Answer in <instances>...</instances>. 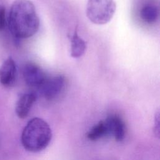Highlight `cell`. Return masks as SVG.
Segmentation results:
<instances>
[{
  "label": "cell",
  "instance_id": "1",
  "mask_svg": "<svg viewBox=\"0 0 160 160\" xmlns=\"http://www.w3.org/2000/svg\"><path fill=\"white\" fill-rule=\"evenodd\" d=\"M8 22L12 35L18 39L32 36L39 27L35 6L29 0H16L11 6Z\"/></svg>",
  "mask_w": 160,
  "mask_h": 160
},
{
  "label": "cell",
  "instance_id": "2",
  "mask_svg": "<svg viewBox=\"0 0 160 160\" xmlns=\"http://www.w3.org/2000/svg\"><path fill=\"white\" fill-rule=\"evenodd\" d=\"M52 138V131L48 123L42 118L30 119L21 134V143L25 149L37 152L44 149Z\"/></svg>",
  "mask_w": 160,
  "mask_h": 160
},
{
  "label": "cell",
  "instance_id": "3",
  "mask_svg": "<svg viewBox=\"0 0 160 160\" xmlns=\"http://www.w3.org/2000/svg\"><path fill=\"white\" fill-rule=\"evenodd\" d=\"M116 8L114 0H88L86 16L94 24H105L112 18Z\"/></svg>",
  "mask_w": 160,
  "mask_h": 160
},
{
  "label": "cell",
  "instance_id": "4",
  "mask_svg": "<svg viewBox=\"0 0 160 160\" xmlns=\"http://www.w3.org/2000/svg\"><path fill=\"white\" fill-rule=\"evenodd\" d=\"M64 83V77L62 75H57L49 78H46L39 88L46 99H52L61 93Z\"/></svg>",
  "mask_w": 160,
  "mask_h": 160
},
{
  "label": "cell",
  "instance_id": "5",
  "mask_svg": "<svg viewBox=\"0 0 160 160\" xmlns=\"http://www.w3.org/2000/svg\"><path fill=\"white\" fill-rule=\"evenodd\" d=\"M22 75L27 85L32 88H39L46 78L42 69L32 62L24 65Z\"/></svg>",
  "mask_w": 160,
  "mask_h": 160
},
{
  "label": "cell",
  "instance_id": "6",
  "mask_svg": "<svg viewBox=\"0 0 160 160\" xmlns=\"http://www.w3.org/2000/svg\"><path fill=\"white\" fill-rule=\"evenodd\" d=\"M16 76V62L13 59L8 58L0 68V82L4 86H11L15 82Z\"/></svg>",
  "mask_w": 160,
  "mask_h": 160
},
{
  "label": "cell",
  "instance_id": "7",
  "mask_svg": "<svg viewBox=\"0 0 160 160\" xmlns=\"http://www.w3.org/2000/svg\"><path fill=\"white\" fill-rule=\"evenodd\" d=\"M109 134L118 141L124 139L126 134V126L122 118L117 114H111L106 119Z\"/></svg>",
  "mask_w": 160,
  "mask_h": 160
},
{
  "label": "cell",
  "instance_id": "8",
  "mask_svg": "<svg viewBox=\"0 0 160 160\" xmlns=\"http://www.w3.org/2000/svg\"><path fill=\"white\" fill-rule=\"evenodd\" d=\"M36 99V96L34 93L28 92L22 94L16 102L15 111L17 116L21 119L26 118Z\"/></svg>",
  "mask_w": 160,
  "mask_h": 160
},
{
  "label": "cell",
  "instance_id": "9",
  "mask_svg": "<svg viewBox=\"0 0 160 160\" xmlns=\"http://www.w3.org/2000/svg\"><path fill=\"white\" fill-rule=\"evenodd\" d=\"M87 48L86 42L81 39L77 32V27L71 38V56L74 58L82 56Z\"/></svg>",
  "mask_w": 160,
  "mask_h": 160
},
{
  "label": "cell",
  "instance_id": "10",
  "mask_svg": "<svg viewBox=\"0 0 160 160\" xmlns=\"http://www.w3.org/2000/svg\"><path fill=\"white\" fill-rule=\"evenodd\" d=\"M109 134L108 126L106 119L98 122L92 126L87 133V138L91 141H96Z\"/></svg>",
  "mask_w": 160,
  "mask_h": 160
},
{
  "label": "cell",
  "instance_id": "11",
  "mask_svg": "<svg viewBox=\"0 0 160 160\" xmlns=\"http://www.w3.org/2000/svg\"><path fill=\"white\" fill-rule=\"evenodd\" d=\"M140 16L144 22L151 24L157 20L159 16V11L154 5L148 4L141 9Z\"/></svg>",
  "mask_w": 160,
  "mask_h": 160
},
{
  "label": "cell",
  "instance_id": "12",
  "mask_svg": "<svg viewBox=\"0 0 160 160\" xmlns=\"http://www.w3.org/2000/svg\"><path fill=\"white\" fill-rule=\"evenodd\" d=\"M6 24L5 8L0 4V31L4 29Z\"/></svg>",
  "mask_w": 160,
  "mask_h": 160
},
{
  "label": "cell",
  "instance_id": "13",
  "mask_svg": "<svg viewBox=\"0 0 160 160\" xmlns=\"http://www.w3.org/2000/svg\"><path fill=\"white\" fill-rule=\"evenodd\" d=\"M154 134L159 136V112H157L154 117Z\"/></svg>",
  "mask_w": 160,
  "mask_h": 160
}]
</instances>
